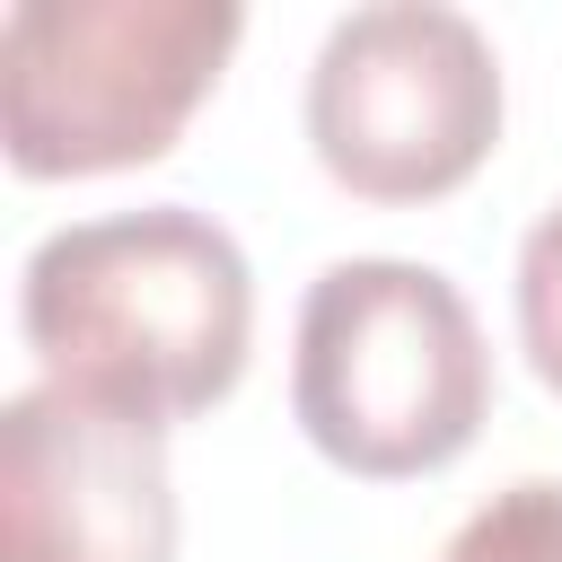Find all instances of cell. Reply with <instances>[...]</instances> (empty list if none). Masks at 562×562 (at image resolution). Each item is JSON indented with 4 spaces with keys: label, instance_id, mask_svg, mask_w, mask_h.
<instances>
[{
    "label": "cell",
    "instance_id": "5",
    "mask_svg": "<svg viewBox=\"0 0 562 562\" xmlns=\"http://www.w3.org/2000/svg\"><path fill=\"white\" fill-rule=\"evenodd\" d=\"M0 562H176L167 430L53 378L0 404Z\"/></svg>",
    "mask_w": 562,
    "mask_h": 562
},
{
    "label": "cell",
    "instance_id": "1",
    "mask_svg": "<svg viewBox=\"0 0 562 562\" xmlns=\"http://www.w3.org/2000/svg\"><path fill=\"white\" fill-rule=\"evenodd\" d=\"M18 325L53 386L167 430L246 378L255 272L237 237L193 202L105 211L53 228L26 255Z\"/></svg>",
    "mask_w": 562,
    "mask_h": 562
},
{
    "label": "cell",
    "instance_id": "2",
    "mask_svg": "<svg viewBox=\"0 0 562 562\" xmlns=\"http://www.w3.org/2000/svg\"><path fill=\"white\" fill-rule=\"evenodd\" d=\"M290 413L307 448L360 483H413L474 448L492 413V351L439 263L342 255L299 299Z\"/></svg>",
    "mask_w": 562,
    "mask_h": 562
},
{
    "label": "cell",
    "instance_id": "4",
    "mask_svg": "<svg viewBox=\"0 0 562 562\" xmlns=\"http://www.w3.org/2000/svg\"><path fill=\"white\" fill-rule=\"evenodd\" d=\"M316 167L360 202H439L501 140V61L465 9L378 0L325 26L307 70Z\"/></svg>",
    "mask_w": 562,
    "mask_h": 562
},
{
    "label": "cell",
    "instance_id": "6",
    "mask_svg": "<svg viewBox=\"0 0 562 562\" xmlns=\"http://www.w3.org/2000/svg\"><path fill=\"white\" fill-rule=\"evenodd\" d=\"M439 562H562V474H518L439 544Z\"/></svg>",
    "mask_w": 562,
    "mask_h": 562
},
{
    "label": "cell",
    "instance_id": "7",
    "mask_svg": "<svg viewBox=\"0 0 562 562\" xmlns=\"http://www.w3.org/2000/svg\"><path fill=\"white\" fill-rule=\"evenodd\" d=\"M518 342H527V369L562 395V202L518 246Z\"/></svg>",
    "mask_w": 562,
    "mask_h": 562
},
{
    "label": "cell",
    "instance_id": "3",
    "mask_svg": "<svg viewBox=\"0 0 562 562\" xmlns=\"http://www.w3.org/2000/svg\"><path fill=\"white\" fill-rule=\"evenodd\" d=\"M237 0H18L0 26V149L26 184L167 158L220 88Z\"/></svg>",
    "mask_w": 562,
    "mask_h": 562
}]
</instances>
